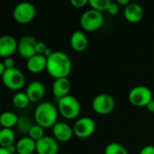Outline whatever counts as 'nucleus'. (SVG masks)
Instances as JSON below:
<instances>
[{
  "label": "nucleus",
  "mask_w": 154,
  "mask_h": 154,
  "mask_svg": "<svg viewBox=\"0 0 154 154\" xmlns=\"http://www.w3.org/2000/svg\"><path fill=\"white\" fill-rule=\"evenodd\" d=\"M46 69L55 79L68 78L72 69V62L66 53L60 51H54L52 55L47 59Z\"/></svg>",
  "instance_id": "1"
},
{
  "label": "nucleus",
  "mask_w": 154,
  "mask_h": 154,
  "mask_svg": "<svg viewBox=\"0 0 154 154\" xmlns=\"http://www.w3.org/2000/svg\"><path fill=\"white\" fill-rule=\"evenodd\" d=\"M57 107L51 102H42L34 111V119L37 125L43 128L53 127L58 123Z\"/></svg>",
  "instance_id": "2"
},
{
  "label": "nucleus",
  "mask_w": 154,
  "mask_h": 154,
  "mask_svg": "<svg viewBox=\"0 0 154 154\" xmlns=\"http://www.w3.org/2000/svg\"><path fill=\"white\" fill-rule=\"evenodd\" d=\"M59 113L66 119L71 120L77 118L80 114L79 101L73 96L68 95L62 98L57 99Z\"/></svg>",
  "instance_id": "3"
},
{
  "label": "nucleus",
  "mask_w": 154,
  "mask_h": 154,
  "mask_svg": "<svg viewBox=\"0 0 154 154\" xmlns=\"http://www.w3.org/2000/svg\"><path fill=\"white\" fill-rule=\"evenodd\" d=\"M80 25L87 32H95L101 28L104 23V15L101 12L94 9L87 10L80 17Z\"/></svg>",
  "instance_id": "4"
},
{
  "label": "nucleus",
  "mask_w": 154,
  "mask_h": 154,
  "mask_svg": "<svg viewBox=\"0 0 154 154\" xmlns=\"http://www.w3.org/2000/svg\"><path fill=\"white\" fill-rule=\"evenodd\" d=\"M128 98L135 106H146L152 100V92L148 87L136 86L130 90Z\"/></svg>",
  "instance_id": "5"
},
{
  "label": "nucleus",
  "mask_w": 154,
  "mask_h": 154,
  "mask_svg": "<svg viewBox=\"0 0 154 154\" xmlns=\"http://www.w3.org/2000/svg\"><path fill=\"white\" fill-rule=\"evenodd\" d=\"M13 15L17 23L26 24L34 19L36 15V9L32 3L22 2L14 7Z\"/></svg>",
  "instance_id": "6"
},
{
  "label": "nucleus",
  "mask_w": 154,
  "mask_h": 154,
  "mask_svg": "<svg viewBox=\"0 0 154 154\" xmlns=\"http://www.w3.org/2000/svg\"><path fill=\"white\" fill-rule=\"evenodd\" d=\"M2 79L5 86L11 90H19L25 84L23 73L16 68L6 69L2 75Z\"/></svg>",
  "instance_id": "7"
},
{
  "label": "nucleus",
  "mask_w": 154,
  "mask_h": 154,
  "mask_svg": "<svg viewBox=\"0 0 154 154\" xmlns=\"http://www.w3.org/2000/svg\"><path fill=\"white\" fill-rule=\"evenodd\" d=\"M116 106L115 99L108 94H99L92 101L93 110L99 115H107L111 113Z\"/></svg>",
  "instance_id": "8"
},
{
  "label": "nucleus",
  "mask_w": 154,
  "mask_h": 154,
  "mask_svg": "<svg viewBox=\"0 0 154 154\" xmlns=\"http://www.w3.org/2000/svg\"><path fill=\"white\" fill-rule=\"evenodd\" d=\"M73 131L74 134L79 138H88L96 131V123L90 117H81L75 123Z\"/></svg>",
  "instance_id": "9"
},
{
  "label": "nucleus",
  "mask_w": 154,
  "mask_h": 154,
  "mask_svg": "<svg viewBox=\"0 0 154 154\" xmlns=\"http://www.w3.org/2000/svg\"><path fill=\"white\" fill-rule=\"evenodd\" d=\"M37 41L31 35H25L20 39L18 42L17 51L20 56L24 59L29 60L30 58L36 55V47Z\"/></svg>",
  "instance_id": "10"
},
{
  "label": "nucleus",
  "mask_w": 154,
  "mask_h": 154,
  "mask_svg": "<svg viewBox=\"0 0 154 154\" xmlns=\"http://www.w3.org/2000/svg\"><path fill=\"white\" fill-rule=\"evenodd\" d=\"M60 146L54 137L44 136L36 142V152L38 154H58Z\"/></svg>",
  "instance_id": "11"
},
{
  "label": "nucleus",
  "mask_w": 154,
  "mask_h": 154,
  "mask_svg": "<svg viewBox=\"0 0 154 154\" xmlns=\"http://www.w3.org/2000/svg\"><path fill=\"white\" fill-rule=\"evenodd\" d=\"M52 132L54 138L57 141L62 143L69 142L74 134L73 128H71L69 125L64 122H58L52 127Z\"/></svg>",
  "instance_id": "12"
},
{
  "label": "nucleus",
  "mask_w": 154,
  "mask_h": 154,
  "mask_svg": "<svg viewBox=\"0 0 154 154\" xmlns=\"http://www.w3.org/2000/svg\"><path fill=\"white\" fill-rule=\"evenodd\" d=\"M18 42L11 35L0 37V56L8 58L17 51Z\"/></svg>",
  "instance_id": "13"
},
{
  "label": "nucleus",
  "mask_w": 154,
  "mask_h": 154,
  "mask_svg": "<svg viewBox=\"0 0 154 154\" xmlns=\"http://www.w3.org/2000/svg\"><path fill=\"white\" fill-rule=\"evenodd\" d=\"M45 86L41 81H32L26 88V95L31 102L36 103L41 101L45 96Z\"/></svg>",
  "instance_id": "14"
},
{
  "label": "nucleus",
  "mask_w": 154,
  "mask_h": 154,
  "mask_svg": "<svg viewBox=\"0 0 154 154\" xmlns=\"http://www.w3.org/2000/svg\"><path fill=\"white\" fill-rule=\"evenodd\" d=\"M70 89H71V83L68 78L57 79L53 82L52 92L56 99H60L69 95V93Z\"/></svg>",
  "instance_id": "15"
},
{
  "label": "nucleus",
  "mask_w": 154,
  "mask_h": 154,
  "mask_svg": "<svg viewBox=\"0 0 154 154\" xmlns=\"http://www.w3.org/2000/svg\"><path fill=\"white\" fill-rule=\"evenodd\" d=\"M125 19L133 23H139L144 15V11L143 7L136 4V3H131L125 8Z\"/></svg>",
  "instance_id": "16"
},
{
  "label": "nucleus",
  "mask_w": 154,
  "mask_h": 154,
  "mask_svg": "<svg viewBox=\"0 0 154 154\" xmlns=\"http://www.w3.org/2000/svg\"><path fill=\"white\" fill-rule=\"evenodd\" d=\"M26 67L32 73H40L47 68V58L44 55L36 54L27 60Z\"/></svg>",
  "instance_id": "17"
},
{
  "label": "nucleus",
  "mask_w": 154,
  "mask_h": 154,
  "mask_svg": "<svg viewBox=\"0 0 154 154\" xmlns=\"http://www.w3.org/2000/svg\"><path fill=\"white\" fill-rule=\"evenodd\" d=\"M88 45V40L86 34L81 31H75L70 37V46L76 51H84Z\"/></svg>",
  "instance_id": "18"
},
{
  "label": "nucleus",
  "mask_w": 154,
  "mask_h": 154,
  "mask_svg": "<svg viewBox=\"0 0 154 154\" xmlns=\"http://www.w3.org/2000/svg\"><path fill=\"white\" fill-rule=\"evenodd\" d=\"M15 146L18 154H32L36 152V142L30 137L21 138Z\"/></svg>",
  "instance_id": "19"
},
{
  "label": "nucleus",
  "mask_w": 154,
  "mask_h": 154,
  "mask_svg": "<svg viewBox=\"0 0 154 154\" xmlns=\"http://www.w3.org/2000/svg\"><path fill=\"white\" fill-rule=\"evenodd\" d=\"M19 117L16 116V114L6 111L4 112L0 116V125L2 128H12L15 125H17Z\"/></svg>",
  "instance_id": "20"
},
{
  "label": "nucleus",
  "mask_w": 154,
  "mask_h": 154,
  "mask_svg": "<svg viewBox=\"0 0 154 154\" xmlns=\"http://www.w3.org/2000/svg\"><path fill=\"white\" fill-rule=\"evenodd\" d=\"M15 134L10 128H2L0 131V145L3 148H7L14 143Z\"/></svg>",
  "instance_id": "21"
},
{
  "label": "nucleus",
  "mask_w": 154,
  "mask_h": 154,
  "mask_svg": "<svg viewBox=\"0 0 154 154\" xmlns=\"http://www.w3.org/2000/svg\"><path fill=\"white\" fill-rule=\"evenodd\" d=\"M30 102L31 101H30L28 96L24 92H18L13 97L14 106L17 108H20V109L25 108L29 105Z\"/></svg>",
  "instance_id": "22"
},
{
  "label": "nucleus",
  "mask_w": 154,
  "mask_h": 154,
  "mask_svg": "<svg viewBox=\"0 0 154 154\" xmlns=\"http://www.w3.org/2000/svg\"><path fill=\"white\" fill-rule=\"evenodd\" d=\"M111 3H112L111 0H89L88 1L91 9H94L101 13L104 11H107Z\"/></svg>",
  "instance_id": "23"
},
{
  "label": "nucleus",
  "mask_w": 154,
  "mask_h": 154,
  "mask_svg": "<svg viewBox=\"0 0 154 154\" xmlns=\"http://www.w3.org/2000/svg\"><path fill=\"white\" fill-rule=\"evenodd\" d=\"M105 154H128V152L126 149L120 143H111L106 147Z\"/></svg>",
  "instance_id": "24"
},
{
  "label": "nucleus",
  "mask_w": 154,
  "mask_h": 154,
  "mask_svg": "<svg viewBox=\"0 0 154 154\" xmlns=\"http://www.w3.org/2000/svg\"><path fill=\"white\" fill-rule=\"evenodd\" d=\"M32 123L31 121L30 118L26 117V116H22L19 118L18 120V123H17V129L19 130L20 133H23V134H29V131L30 129L32 128Z\"/></svg>",
  "instance_id": "25"
},
{
  "label": "nucleus",
  "mask_w": 154,
  "mask_h": 154,
  "mask_svg": "<svg viewBox=\"0 0 154 154\" xmlns=\"http://www.w3.org/2000/svg\"><path fill=\"white\" fill-rule=\"evenodd\" d=\"M28 134H29L30 138H32L35 142H38L39 140H41L42 138H43L45 136L44 135V128L37 124L33 125L32 126V128L30 129Z\"/></svg>",
  "instance_id": "26"
},
{
  "label": "nucleus",
  "mask_w": 154,
  "mask_h": 154,
  "mask_svg": "<svg viewBox=\"0 0 154 154\" xmlns=\"http://www.w3.org/2000/svg\"><path fill=\"white\" fill-rule=\"evenodd\" d=\"M47 49H48V47L46 46V44L43 42H37V44H36V47H35L36 54L43 55Z\"/></svg>",
  "instance_id": "27"
},
{
  "label": "nucleus",
  "mask_w": 154,
  "mask_h": 154,
  "mask_svg": "<svg viewBox=\"0 0 154 154\" xmlns=\"http://www.w3.org/2000/svg\"><path fill=\"white\" fill-rule=\"evenodd\" d=\"M119 5L117 3H114L112 2L108 7V10L107 12L111 14V15H116L118 13H119Z\"/></svg>",
  "instance_id": "28"
},
{
  "label": "nucleus",
  "mask_w": 154,
  "mask_h": 154,
  "mask_svg": "<svg viewBox=\"0 0 154 154\" xmlns=\"http://www.w3.org/2000/svg\"><path fill=\"white\" fill-rule=\"evenodd\" d=\"M70 4L76 8L84 7L87 4H88V0H70Z\"/></svg>",
  "instance_id": "29"
},
{
  "label": "nucleus",
  "mask_w": 154,
  "mask_h": 154,
  "mask_svg": "<svg viewBox=\"0 0 154 154\" xmlns=\"http://www.w3.org/2000/svg\"><path fill=\"white\" fill-rule=\"evenodd\" d=\"M4 65L5 66L6 69H13V68H15L14 67V59L8 57V58H5L3 61Z\"/></svg>",
  "instance_id": "30"
},
{
  "label": "nucleus",
  "mask_w": 154,
  "mask_h": 154,
  "mask_svg": "<svg viewBox=\"0 0 154 154\" xmlns=\"http://www.w3.org/2000/svg\"><path fill=\"white\" fill-rule=\"evenodd\" d=\"M140 154H154V146L153 145H147L145 147H143Z\"/></svg>",
  "instance_id": "31"
},
{
  "label": "nucleus",
  "mask_w": 154,
  "mask_h": 154,
  "mask_svg": "<svg viewBox=\"0 0 154 154\" xmlns=\"http://www.w3.org/2000/svg\"><path fill=\"white\" fill-rule=\"evenodd\" d=\"M146 107H147V109H148V111L149 112H151V113H154V100L152 99L147 106H146Z\"/></svg>",
  "instance_id": "32"
},
{
  "label": "nucleus",
  "mask_w": 154,
  "mask_h": 154,
  "mask_svg": "<svg viewBox=\"0 0 154 154\" xmlns=\"http://www.w3.org/2000/svg\"><path fill=\"white\" fill-rule=\"evenodd\" d=\"M11 154H14V152H16V146L14 145V144H13V145H10V146H8L7 148H5Z\"/></svg>",
  "instance_id": "33"
},
{
  "label": "nucleus",
  "mask_w": 154,
  "mask_h": 154,
  "mask_svg": "<svg viewBox=\"0 0 154 154\" xmlns=\"http://www.w3.org/2000/svg\"><path fill=\"white\" fill-rule=\"evenodd\" d=\"M53 52H54V51H52L51 49L48 48V49L46 50V51L44 52V54H43V55H44V56H45V57H46V58L48 59L49 57H51V56L52 55V53H53Z\"/></svg>",
  "instance_id": "34"
},
{
  "label": "nucleus",
  "mask_w": 154,
  "mask_h": 154,
  "mask_svg": "<svg viewBox=\"0 0 154 154\" xmlns=\"http://www.w3.org/2000/svg\"><path fill=\"white\" fill-rule=\"evenodd\" d=\"M117 4H118V5H122L127 6V5H128L129 4H131V3H130L129 0H117Z\"/></svg>",
  "instance_id": "35"
},
{
  "label": "nucleus",
  "mask_w": 154,
  "mask_h": 154,
  "mask_svg": "<svg viewBox=\"0 0 154 154\" xmlns=\"http://www.w3.org/2000/svg\"><path fill=\"white\" fill-rule=\"evenodd\" d=\"M5 70H6L5 66L4 65V63H3V62H0V75L2 76V75L5 72Z\"/></svg>",
  "instance_id": "36"
},
{
  "label": "nucleus",
  "mask_w": 154,
  "mask_h": 154,
  "mask_svg": "<svg viewBox=\"0 0 154 154\" xmlns=\"http://www.w3.org/2000/svg\"><path fill=\"white\" fill-rule=\"evenodd\" d=\"M0 154H11L5 148H3V147H1L0 148Z\"/></svg>",
  "instance_id": "37"
}]
</instances>
